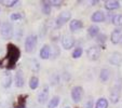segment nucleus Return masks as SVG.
Segmentation results:
<instances>
[{"label":"nucleus","instance_id":"f257e3e1","mask_svg":"<svg viewBox=\"0 0 122 108\" xmlns=\"http://www.w3.org/2000/svg\"><path fill=\"white\" fill-rule=\"evenodd\" d=\"M20 55H21V52H20V49L13 43H9L7 46V56L5 58L8 60V68L11 69L15 66L16 62L19 61Z\"/></svg>","mask_w":122,"mask_h":108},{"label":"nucleus","instance_id":"f03ea898","mask_svg":"<svg viewBox=\"0 0 122 108\" xmlns=\"http://www.w3.org/2000/svg\"><path fill=\"white\" fill-rule=\"evenodd\" d=\"M0 32L3 39H10L13 35V26L9 22H5L0 27Z\"/></svg>","mask_w":122,"mask_h":108},{"label":"nucleus","instance_id":"7ed1b4c3","mask_svg":"<svg viewBox=\"0 0 122 108\" xmlns=\"http://www.w3.org/2000/svg\"><path fill=\"white\" fill-rule=\"evenodd\" d=\"M36 44H37V36H36V35H30V36H28L25 41V51L27 53L34 52L35 48H36Z\"/></svg>","mask_w":122,"mask_h":108},{"label":"nucleus","instance_id":"20e7f679","mask_svg":"<svg viewBox=\"0 0 122 108\" xmlns=\"http://www.w3.org/2000/svg\"><path fill=\"white\" fill-rule=\"evenodd\" d=\"M71 17V13L69 11H64L57 16V19L55 21V25L56 27H62L67 21H69Z\"/></svg>","mask_w":122,"mask_h":108},{"label":"nucleus","instance_id":"39448f33","mask_svg":"<svg viewBox=\"0 0 122 108\" xmlns=\"http://www.w3.org/2000/svg\"><path fill=\"white\" fill-rule=\"evenodd\" d=\"M121 85L120 84H116L115 87L111 89L110 91V102L113 104L118 103L120 98V95H121Z\"/></svg>","mask_w":122,"mask_h":108},{"label":"nucleus","instance_id":"423d86ee","mask_svg":"<svg viewBox=\"0 0 122 108\" xmlns=\"http://www.w3.org/2000/svg\"><path fill=\"white\" fill-rule=\"evenodd\" d=\"M82 94H83V89L81 87H74L71 89V98L75 103H79L82 98Z\"/></svg>","mask_w":122,"mask_h":108},{"label":"nucleus","instance_id":"0eeeda50","mask_svg":"<svg viewBox=\"0 0 122 108\" xmlns=\"http://www.w3.org/2000/svg\"><path fill=\"white\" fill-rule=\"evenodd\" d=\"M48 96H49V87L48 85H44L42 87V90L39 92V94H38V102L40 104H44L46 102V99H48Z\"/></svg>","mask_w":122,"mask_h":108},{"label":"nucleus","instance_id":"6e6552de","mask_svg":"<svg viewBox=\"0 0 122 108\" xmlns=\"http://www.w3.org/2000/svg\"><path fill=\"white\" fill-rule=\"evenodd\" d=\"M74 44H75V40L71 36H65V37H63L62 46H63L64 49L69 50V49H71L72 46H74Z\"/></svg>","mask_w":122,"mask_h":108},{"label":"nucleus","instance_id":"1a4fd4ad","mask_svg":"<svg viewBox=\"0 0 122 108\" xmlns=\"http://www.w3.org/2000/svg\"><path fill=\"white\" fill-rule=\"evenodd\" d=\"M88 57L91 61H96L99 57V49L97 46H91L88 50Z\"/></svg>","mask_w":122,"mask_h":108},{"label":"nucleus","instance_id":"9d476101","mask_svg":"<svg viewBox=\"0 0 122 108\" xmlns=\"http://www.w3.org/2000/svg\"><path fill=\"white\" fill-rule=\"evenodd\" d=\"M109 63L111 65H120L122 63V55L119 52H113L109 57Z\"/></svg>","mask_w":122,"mask_h":108},{"label":"nucleus","instance_id":"9b49d317","mask_svg":"<svg viewBox=\"0 0 122 108\" xmlns=\"http://www.w3.org/2000/svg\"><path fill=\"white\" fill-rule=\"evenodd\" d=\"M51 55H52V50H51L50 46H46V44L42 46L41 50H40V57L42 60H48L51 57Z\"/></svg>","mask_w":122,"mask_h":108},{"label":"nucleus","instance_id":"f8f14e48","mask_svg":"<svg viewBox=\"0 0 122 108\" xmlns=\"http://www.w3.org/2000/svg\"><path fill=\"white\" fill-rule=\"evenodd\" d=\"M121 38H122V34H121V29H116L111 32L110 35V40L113 44H117L120 43L121 41Z\"/></svg>","mask_w":122,"mask_h":108},{"label":"nucleus","instance_id":"ddd939ff","mask_svg":"<svg viewBox=\"0 0 122 108\" xmlns=\"http://www.w3.org/2000/svg\"><path fill=\"white\" fill-rule=\"evenodd\" d=\"M91 20H92L93 22H95V23H97V22H104L105 21V14H104V12L102 11H96L93 13V15L91 16Z\"/></svg>","mask_w":122,"mask_h":108},{"label":"nucleus","instance_id":"4468645a","mask_svg":"<svg viewBox=\"0 0 122 108\" xmlns=\"http://www.w3.org/2000/svg\"><path fill=\"white\" fill-rule=\"evenodd\" d=\"M105 8L107 10H109V11H112V10L120 8V2L119 1H116V0H109V1L105 2Z\"/></svg>","mask_w":122,"mask_h":108},{"label":"nucleus","instance_id":"2eb2a0df","mask_svg":"<svg viewBox=\"0 0 122 108\" xmlns=\"http://www.w3.org/2000/svg\"><path fill=\"white\" fill-rule=\"evenodd\" d=\"M82 26H83L82 22L79 21V20H72L70 22V24H69V28H70L71 31H76V30L80 29V28H82Z\"/></svg>","mask_w":122,"mask_h":108},{"label":"nucleus","instance_id":"dca6fc26","mask_svg":"<svg viewBox=\"0 0 122 108\" xmlns=\"http://www.w3.org/2000/svg\"><path fill=\"white\" fill-rule=\"evenodd\" d=\"M109 77H110V71L108 70L107 68H103L99 72V79H101L102 82H106L108 81Z\"/></svg>","mask_w":122,"mask_h":108},{"label":"nucleus","instance_id":"f3484780","mask_svg":"<svg viewBox=\"0 0 122 108\" xmlns=\"http://www.w3.org/2000/svg\"><path fill=\"white\" fill-rule=\"evenodd\" d=\"M15 85L19 87H22L24 85V77L22 71H17L15 75Z\"/></svg>","mask_w":122,"mask_h":108},{"label":"nucleus","instance_id":"a211bd4d","mask_svg":"<svg viewBox=\"0 0 122 108\" xmlns=\"http://www.w3.org/2000/svg\"><path fill=\"white\" fill-rule=\"evenodd\" d=\"M95 108H108V101L106 98H104V97H101L96 102Z\"/></svg>","mask_w":122,"mask_h":108},{"label":"nucleus","instance_id":"6ab92c4d","mask_svg":"<svg viewBox=\"0 0 122 108\" xmlns=\"http://www.w3.org/2000/svg\"><path fill=\"white\" fill-rule=\"evenodd\" d=\"M98 32H99V28L97 27L96 25L90 26V27H89V29H88V34H89V36H91V37L98 36Z\"/></svg>","mask_w":122,"mask_h":108},{"label":"nucleus","instance_id":"aec40b11","mask_svg":"<svg viewBox=\"0 0 122 108\" xmlns=\"http://www.w3.org/2000/svg\"><path fill=\"white\" fill-rule=\"evenodd\" d=\"M58 104H60V97L54 96V97H52V98L50 99V102H49L48 108H56L58 106Z\"/></svg>","mask_w":122,"mask_h":108},{"label":"nucleus","instance_id":"412c9836","mask_svg":"<svg viewBox=\"0 0 122 108\" xmlns=\"http://www.w3.org/2000/svg\"><path fill=\"white\" fill-rule=\"evenodd\" d=\"M39 85V79L37 77H31L29 80V87L31 90H36Z\"/></svg>","mask_w":122,"mask_h":108},{"label":"nucleus","instance_id":"4be33fe9","mask_svg":"<svg viewBox=\"0 0 122 108\" xmlns=\"http://www.w3.org/2000/svg\"><path fill=\"white\" fill-rule=\"evenodd\" d=\"M112 24H115L116 26H122V14H117L112 17L111 20Z\"/></svg>","mask_w":122,"mask_h":108},{"label":"nucleus","instance_id":"5701e85b","mask_svg":"<svg viewBox=\"0 0 122 108\" xmlns=\"http://www.w3.org/2000/svg\"><path fill=\"white\" fill-rule=\"evenodd\" d=\"M42 12L44 14H50L51 13V5H50V1H43L42 2Z\"/></svg>","mask_w":122,"mask_h":108},{"label":"nucleus","instance_id":"b1692460","mask_svg":"<svg viewBox=\"0 0 122 108\" xmlns=\"http://www.w3.org/2000/svg\"><path fill=\"white\" fill-rule=\"evenodd\" d=\"M11 83H12V77L11 76H5V79H3V81H2V85L5 87H9L10 85H11Z\"/></svg>","mask_w":122,"mask_h":108},{"label":"nucleus","instance_id":"393cba45","mask_svg":"<svg viewBox=\"0 0 122 108\" xmlns=\"http://www.w3.org/2000/svg\"><path fill=\"white\" fill-rule=\"evenodd\" d=\"M82 55V49L81 48H76L72 52V57L74 58H79L80 56Z\"/></svg>","mask_w":122,"mask_h":108},{"label":"nucleus","instance_id":"a878e982","mask_svg":"<svg viewBox=\"0 0 122 108\" xmlns=\"http://www.w3.org/2000/svg\"><path fill=\"white\" fill-rule=\"evenodd\" d=\"M25 103H26V96H19V108H25Z\"/></svg>","mask_w":122,"mask_h":108},{"label":"nucleus","instance_id":"bb28decb","mask_svg":"<svg viewBox=\"0 0 122 108\" xmlns=\"http://www.w3.org/2000/svg\"><path fill=\"white\" fill-rule=\"evenodd\" d=\"M19 2L17 0H10V1H2V3L5 5V7H13L16 3Z\"/></svg>","mask_w":122,"mask_h":108},{"label":"nucleus","instance_id":"cd10ccee","mask_svg":"<svg viewBox=\"0 0 122 108\" xmlns=\"http://www.w3.org/2000/svg\"><path fill=\"white\" fill-rule=\"evenodd\" d=\"M21 17H22L21 13H12L11 15H10V19H11L12 21H17V20H20Z\"/></svg>","mask_w":122,"mask_h":108},{"label":"nucleus","instance_id":"c85d7f7f","mask_svg":"<svg viewBox=\"0 0 122 108\" xmlns=\"http://www.w3.org/2000/svg\"><path fill=\"white\" fill-rule=\"evenodd\" d=\"M97 41H98L99 43H104V42L106 41V35L99 34L98 36H97Z\"/></svg>","mask_w":122,"mask_h":108},{"label":"nucleus","instance_id":"c756f323","mask_svg":"<svg viewBox=\"0 0 122 108\" xmlns=\"http://www.w3.org/2000/svg\"><path fill=\"white\" fill-rule=\"evenodd\" d=\"M85 108H93V99H89L88 102H86V104H85Z\"/></svg>","mask_w":122,"mask_h":108},{"label":"nucleus","instance_id":"7c9ffc66","mask_svg":"<svg viewBox=\"0 0 122 108\" xmlns=\"http://www.w3.org/2000/svg\"><path fill=\"white\" fill-rule=\"evenodd\" d=\"M63 1H50V5H55V7H60L62 5Z\"/></svg>","mask_w":122,"mask_h":108},{"label":"nucleus","instance_id":"2f4dec72","mask_svg":"<svg viewBox=\"0 0 122 108\" xmlns=\"http://www.w3.org/2000/svg\"><path fill=\"white\" fill-rule=\"evenodd\" d=\"M2 63H3V60H0V67H2Z\"/></svg>","mask_w":122,"mask_h":108},{"label":"nucleus","instance_id":"473e14b6","mask_svg":"<svg viewBox=\"0 0 122 108\" xmlns=\"http://www.w3.org/2000/svg\"><path fill=\"white\" fill-rule=\"evenodd\" d=\"M65 108H70V107H69V106H66V107H65Z\"/></svg>","mask_w":122,"mask_h":108}]
</instances>
